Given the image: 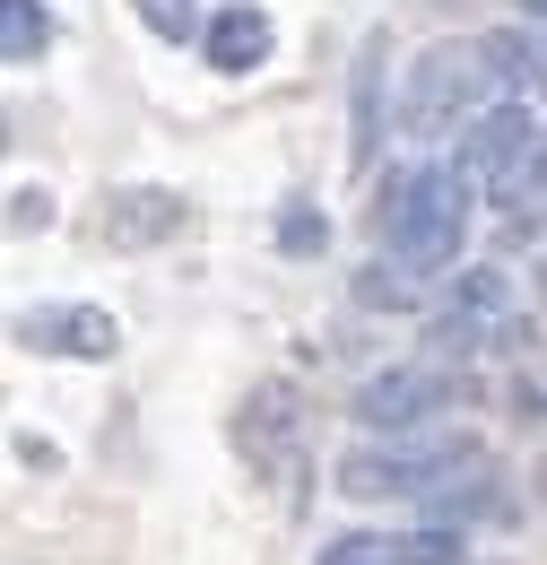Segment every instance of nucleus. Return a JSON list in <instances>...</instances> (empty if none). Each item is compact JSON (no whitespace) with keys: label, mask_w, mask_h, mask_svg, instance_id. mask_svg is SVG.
Returning a JSON list of instances; mask_svg holds the SVG:
<instances>
[{"label":"nucleus","mask_w":547,"mask_h":565,"mask_svg":"<svg viewBox=\"0 0 547 565\" xmlns=\"http://www.w3.org/2000/svg\"><path fill=\"white\" fill-rule=\"evenodd\" d=\"M183 192H165V183H122V192H105V244L114 253H148V244H165V235H183Z\"/></svg>","instance_id":"obj_9"},{"label":"nucleus","mask_w":547,"mask_h":565,"mask_svg":"<svg viewBox=\"0 0 547 565\" xmlns=\"http://www.w3.org/2000/svg\"><path fill=\"white\" fill-rule=\"evenodd\" d=\"M539 96H547V78H539Z\"/></svg>","instance_id":"obj_20"},{"label":"nucleus","mask_w":547,"mask_h":565,"mask_svg":"<svg viewBox=\"0 0 547 565\" xmlns=\"http://www.w3.org/2000/svg\"><path fill=\"white\" fill-rule=\"evenodd\" d=\"M486 105H495V78H486L479 44H426L400 78V131L409 140H443V131H470Z\"/></svg>","instance_id":"obj_4"},{"label":"nucleus","mask_w":547,"mask_h":565,"mask_svg":"<svg viewBox=\"0 0 547 565\" xmlns=\"http://www.w3.org/2000/svg\"><path fill=\"white\" fill-rule=\"evenodd\" d=\"M530 148H539V114H530L522 96H495L479 122L461 131V166L486 183V201H504V192H513V174L530 166Z\"/></svg>","instance_id":"obj_6"},{"label":"nucleus","mask_w":547,"mask_h":565,"mask_svg":"<svg viewBox=\"0 0 547 565\" xmlns=\"http://www.w3.org/2000/svg\"><path fill=\"white\" fill-rule=\"evenodd\" d=\"M530 313H522V287L504 262H461L452 287H443V305H435V322H426V356H443V365H470V356H513L530 349Z\"/></svg>","instance_id":"obj_2"},{"label":"nucleus","mask_w":547,"mask_h":565,"mask_svg":"<svg viewBox=\"0 0 547 565\" xmlns=\"http://www.w3.org/2000/svg\"><path fill=\"white\" fill-rule=\"evenodd\" d=\"M470 531L461 522H426V531H340L313 565H461Z\"/></svg>","instance_id":"obj_8"},{"label":"nucleus","mask_w":547,"mask_h":565,"mask_svg":"<svg viewBox=\"0 0 547 565\" xmlns=\"http://www.w3.org/2000/svg\"><path fill=\"white\" fill-rule=\"evenodd\" d=\"M479 461H486L479 435H383V444L365 435L340 461V488L347 495H435Z\"/></svg>","instance_id":"obj_3"},{"label":"nucleus","mask_w":547,"mask_h":565,"mask_svg":"<svg viewBox=\"0 0 547 565\" xmlns=\"http://www.w3.org/2000/svg\"><path fill=\"white\" fill-rule=\"evenodd\" d=\"M486 183L452 157V166H409V174H383V201H374V235L383 253H400L417 279H452L461 270V244H470V201Z\"/></svg>","instance_id":"obj_1"},{"label":"nucleus","mask_w":547,"mask_h":565,"mask_svg":"<svg viewBox=\"0 0 547 565\" xmlns=\"http://www.w3.org/2000/svg\"><path fill=\"white\" fill-rule=\"evenodd\" d=\"M201 53H208V71H226V78L261 71V62L278 53V18L261 9V0H235V9H217V18H208Z\"/></svg>","instance_id":"obj_11"},{"label":"nucleus","mask_w":547,"mask_h":565,"mask_svg":"<svg viewBox=\"0 0 547 565\" xmlns=\"http://www.w3.org/2000/svg\"><path fill=\"white\" fill-rule=\"evenodd\" d=\"M131 9H139V26H148L157 44H201V35H208L201 0H131Z\"/></svg>","instance_id":"obj_15"},{"label":"nucleus","mask_w":547,"mask_h":565,"mask_svg":"<svg viewBox=\"0 0 547 565\" xmlns=\"http://www.w3.org/2000/svg\"><path fill=\"white\" fill-rule=\"evenodd\" d=\"M383 35H365L356 44V78H347V114H356V131H347V157L356 166H374L383 157Z\"/></svg>","instance_id":"obj_13"},{"label":"nucleus","mask_w":547,"mask_h":565,"mask_svg":"<svg viewBox=\"0 0 547 565\" xmlns=\"http://www.w3.org/2000/svg\"><path fill=\"white\" fill-rule=\"evenodd\" d=\"M522 18H530V26L547 35V0H522Z\"/></svg>","instance_id":"obj_19"},{"label":"nucleus","mask_w":547,"mask_h":565,"mask_svg":"<svg viewBox=\"0 0 547 565\" xmlns=\"http://www.w3.org/2000/svg\"><path fill=\"white\" fill-rule=\"evenodd\" d=\"M44 53H53V9H44V0H0V62L26 71V62H44Z\"/></svg>","instance_id":"obj_14"},{"label":"nucleus","mask_w":547,"mask_h":565,"mask_svg":"<svg viewBox=\"0 0 547 565\" xmlns=\"http://www.w3.org/2000/svg\"><path fill=\"white\" fill-rule=\"evenodd\" d=\"M322 244H331V217L313 210V201H287V210H278V253L304 262V253H322Z\"/></svg>","instance_id":"obj_17"},{"label":"nucleus","mask_w":547,"mask_h":565,"mask_svg":"<svg viewBox=\"0 0 547 565\" xmlns=\"http://www.w3.org/2000/svg\"><path fill=\"white\" fill-rule=\"evenodd\" d=\"M539 479H547V470H539ZM539 495H547V488H539Z\"/></svg>","instance_id":"obj_21"},{"label":"nucleus","mask_w":547,"mask_h":565,"mask_svg":"<svg viewBox=\"0 0 547 565\" xmlns=\"http://www.w3.org/2000/svg\"><path fill=\"white\" fill-rule=\"evenodd\" d=\"M417 270L409 262H400V253H392V262H374V270H365V279H356V305H383V313H400V305H417Z\"/></svg>","instance_id":"obj_16"},{"label":"nucleus","mask_w":547,"mask_h":565,"mask_svg":"<svg viewBox=\"0 0 547 565\" xmlns=\"http://www.w3.org/2000/svg\"><path fill=\"white\" fill-rule=\"evenodd\" d=\"M435 409H452L443 356H426V365H383V374H365L356 401H347V418L365 426V435H417Z\"/></svg>","instance_id":"obj_5"},{"label":"nucleus","mask_w":547,"mask_h":565,"mask_svg":"<svg viewBox=\"0 0 547 565\" xmlns=\"http://www.w3.org/2000/svg\"><path fill=\"white\" fill-rule=\"evenodd\" d=\"M296 435H304L296 383H253V401H244V418H235V444H244V461L278 479V470L296 461Z\"/></svg>","instance_id":"obj_10"},{"label":"nucleus","mask_w":547,"mask_h":565,"mask_svg":"<svg viewBox=\"0 0 547 565\" xmlns=\"http://www.w3.org/2000/svg\"><path fill=\"white\" fill-rule=\"evenodd\" d=\"M53 192H44V183H18V192H9V235H53Z\"/></svg>","instance_id":"obj_18"},{"label":"nucleus","mask_w":547,"mask_h":565,"mask_svg":"<svg viewBox=\"0 0 547 565\" xmlns=\"http://www.w3.org/2000/svg\"><path fill=\"white\" fill-rule=\"evenodd\" d=\"M9 340L26 356H78V365H105V356L122 349V322L105 313V305H26L18 322H9Z\"/></svg>","instance_id":"obj_7"},{"label":"nucleus","mask_w":547,"mask_h":565,"mask_svg":"<svg viewBox=\"0 0 547 565\" xmlns=\"http://www.w3.org/2000/svg\"><path fill=\"white\" fill-rule=\"evenodd\" d=\"M479 53H486L495 96H530V87L547 78V44H539V26H530V18H513V26H486Z\"/></svg>","instance_id":"obj_12"}]
</instances>
